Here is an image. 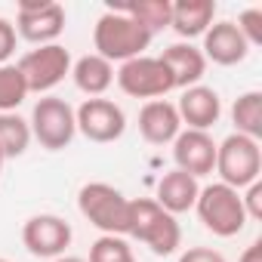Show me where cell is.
Segmentation results:
<instances>
[{"mask_svg":"<svg viewBox=\"0 0 262 262\" xmlns=\"http://www.w3.org/2000/svg\"><path fill=\"white\" fill-rule=\"evenodd\" d=\"M151 31L142 28L136 19H129L126 13L120 10H105L93 28V47H96V56H102L105 62H129L136 56H145L148 43H151Z\"/></svg>","mask_w":262,"mask_h":262,"instance_id":"obj_1","label":"cell"},{"mask_svg":"<svg viewBox=\"0 0 262 262\" xmlns=\"http://www.w3.org/2000/svg\"><path fill=\"white\" fill-rule=\"evenodd\" d=\"M129 237L142 241L155 256H170L182 244V228L173 213H167L158 201L151 198H136L129 201Z\"/></svg>","mask_w":262,"mask_h":262,"instance_id":"obj_2","label":"cell"},{"mask_svg":"<svg viewBox=\"0 0 262 262\" xmlns=\"http://www.w3.org/2000/svg\"><path fill=\"white\" fill-rule=\"evenodd\" d=\"M77 210L102 234L123 237L129 228V198L108 182H86L77 191Z\"/></svg>","mask_w":262,"mask_h":262,"instance_id":"obj_3","label":"cell"},{"mask_svg":"<svg viewBox=\"0 0 262 262\" xmlns=\"http://www.w3.org/2000/svg\"><path fill=\"white\" fill-rule=\"evenodd\" d=\"M194 210H198V219L204 222L207 231H213L216 237H234L244 231V225L250 222L247 213H244V201H241V191L222 185V182H213V185H204L198 191V201H194Z\"/></svg>","mask_w":262,"mask_h":262,"instance_id":"obj_4","label":"cell"},{"mask_svg":"<svg viewBox=\"0 0 262 262\" xmlns=\"http://www.w3.org/2000/svg\"><path fill=\"white\" fill-rule=\"evenodd\" d=\"M213 173H219V182L234 188V191L259 182V173H262V148H259V142L247 139L241 133L225 136L216 145V170Z\"/></svg>","mask_w":262,"mask_h":262,"instance_id":"obj_5","label":"cell"},{"mask_svg":"<svg viewBox=\"0 0 262 262\" xmlns=\"http://www.w3.org/2000/svg\"><path fill=\"white\" fill-rule=\"evenodd\" d=\"M31 139H37L47 151H62L74 142L77 123H74V108L59 99V96H43L31 108Z\"/></svg>","mask_w":262,"mask_h":262,"instance_id":"obj_6","label":"cell"},{"mask_svg":"<svg viewBox=\"0 0 262 262\" xmlns=\"http://www.w3.org/2000/svg\"><path fill=\"white\" fill-rule=\"evenodd\" d=\"M114 80L117 86L126 93V96H133V99H164L173 86V77H170V68L164 65L161 56H136V59H129L123 62L117 71H114Z\"/></svg>","mask_w":262,"mask_h":262,"instance_id":"obj_7","label":"cell"},{"mask_svg":"<svg viewBox=\"0 0 262 262\" xmlns=\"http://www.w3.org/2000/svg\"><path fill=\"white\" fill-rule=\"evenodd\" d=\"M16 68H19L28 93H50L71 74V53L62 43L34 47L31 53H25L16 62Z\"/></svg>","mask_w":262,"mask_h":262,"instance_id":"obj_8","label":"cell"},{"mask_svg":"<svg viewBox=\"0 0 262 262\" xmlns=\"http://www.w3.org/2000/svg\"><path fill=\"white\" fill-rule=\"evenodd\" d=\"M65 31V7L56 0H25L16 13V34L34 47L56 43Z\"/></svg>","mask_w":262,"mask_h":262,"instance_id":"obj_9","label":"cell"},{"mask_svg":"<svg viewBox=\"0 0 262 262\" xmlns=\"http://www.w3.org/2000/svg\"><path fill=\"white\" fill-rule=\"evenodd\" d=\"M74 123H77L80 133L90 142H96V145L117 142L126 133V114L111 99H86L74 111Z\"/></svg>","mask_w":262,"mask_h":262,"instance_id":"obj_10","label":"cell"},{"mask_svg":"<svg viewBox=\"0 0 262 262\" xmlns=\"http://www.w3.org/2000/svg\"><path fill=\"white\" fill-rule=\"evenodd\" d=\"M71 225L56 216V213H40V216H31L25 225H22V244L31 256H40V259H59L65 256V250L71 247Z\"/></svg>","mask_w":262,"mask_h":262,"instance_id":"obj_11","label":"cell"},{"mask_svg":"<svg viewBox=\"0 0 262 262\" xmlns=\"http://www.w3.org/2000/svg\"><path fill=\"white\" fill-rule=\"evenodd\" d=\"M173 161L176 170L201 179L216 170V142L204 129H182L173 139Z\"/></svg>","mask_w":262,"mask_h":262,"instance_id":"obj_12","label":"cell"},{"mask_svg":"<svg viewBox=\"0 0 262 262\" xmlns=\"http://www.w3.org/2000/svg\"><path fill=\"white\" fill-rule=\"evenodd\" d=\"M204 59L222 68L241 65L250 56V43L244 40V34L237 31L234 22H213L204 34V47H201Z\"/></svg>","mask_w":262,"mask_h":262,"instance_id":"obj_13","label":"cell"},{"mask_svg":"<svg viewBox=\"0 0 262 262\" xmlns=\"http://www.w3.org/2000/svg\"><path fill=\"white\" fill-rule=\"evenodd\" d=\"M176 111H179V120L188 123V129H207L222 117V99L213 86H188L182 93V99L176 102Z\"/></svg>","mask_w":262,"mask_h":262,"instance_id":"obj_14","label":"cell"},{"mask_svg":"<svg viewBox=\"0 0 262 262\" xmlns=\"http://www.w3.org/2000/svg\"><path fill=\"white\" fill-rule=\"evenodd\" d=\"M139 133L148 145H167L182 133V120L173 102L167 99H155L145 102L139 111Z\"/></svg>","mask_w":262,"mask_h":262,"instance_id":"obj_15","label":"cell"},{"mask_svg":"<svg viewBox=\"0 0 262 262\" xmlns=\"http://www.w3.org/2000/svg\"><path fill=\"white\" fill-rule=\"evenodd\" d=\"M164 65L170 68V77H173V86L176 90H188V86H198L201 77L207 74V59L201 53V47L194 43H173L161 53Z\"/></svg>","mask_w":262,"mask_h":262,"instance_id":"obj_16","label":"cell"},{"mask_svg":"<svg viewBox=\"0 0 262 262\" xmlns=\"http://www.w3.org/2000/svg\"><path fill=\"white\" fill-rule=\"evenodd\" d=\"M213 19H216V4L213 0H176L173 13H170V28L185 43H191L194 37L207 34Z\"/></svg>","mask_w":262,"mask_h":262,"instance_id":"obj_17","label":"cell"},{"mask_svg":"<svg viewBox=\"0 0 262 262\" xmlns=\"http://www.w3.org/2000/svg\"><path fill=\"white\" fill-rule=\"evenodd\" d=\"M198 191H201V185H198V179L194 176H188V173H182V170H170V173H164L161 176V182H158V204L167 210V213H188L191 207H194V201H198Z\"/></svg>","mask_w":262,"mask_h":262,"instance_id":"obj_18","label":"cell"},{"mask_svg":"<svg viewBox=\"0 0 262 262\" xmlns=\"http://www.w3.org/2000/svg\"><path fill=\"white\" fill-rule=\"evenodd\" d=\"M71 77L80 93H86L90 99H102V93L114 83V65L105 62L102 56L90 53V56H80L77 62H71Z\"/></svg>","mask_w":262,"mask_h":262,"instance_id":"obj_19","label":"cell"},{"mask_svg":"<svg viewBox=\"0 0 262 262\" xmlns=\"http://www.w3.org/2000/svg\"><path fill=\"white\" fill-rule=\"evenodd\" d=\"M231 120H234V133L259 142L262 139V93L250 90L237 96L231 105Z\"/></svg>","mask_w":262,"mask_h":262,"instance_id":"obj_20","label":"cell"},{"mask_svg":"<svg viewBox=\"0 0 262 262\" xmlns=\"http://www.w3.org/2000/svg\"><path fill=\"white\" fill-rule=\"evenodd\" d=\"M111 10H120L126 13L129 19H136L142 28H148L151 34L170 28V13H173V4L170 0H133V4H117Z\"/></svg>","mask_w":262,"mask_h":262,"instance_id":"obj_21","label":"cell"},{"mask_svg":"<svg viewBox=\"0 0 262 262\" xmlns=\"http://www.w3.org/2000/svg\"><path fill=\"white\" fill-rule=\"evenodd\" d=\"M31 145V126L25 117H19L16 111L0 114V155L7 161L10 158H22Z\"/></svg>","mask_w":262,"mask_h":262,"instance_id":"obj_22","label":"cell"},{"mask_svg":"<svg viewBox=\"0 0 262 262\" xmlns=\"http://www.w3.org/2000/svg\"><path fill=\"white\" fill-rule=\"evenodd\" d=\"M28 96V86L16 65H0V114L16 111Z\"/></svg>","mask_w":262,"mask_h":262,"instance_id":"obj_23","label":"cell"},{"mask_svg":"<svg viewBox=\"0 0 262 262\" xmlns=\"http://www.w3.org/2000/svg\"><path fill=\"white\" fill-rule=\"evenodd\" d=\"M86 262H136L129 244L117 234H102L93 247H90V259Z\"/></svg>","mask_w":262,"mask_h":262,"instance_id":"obj_24","label":"cell"},{"mask_svg":"<svg viewBox=\"0 0 262 262\" xmlns=\"http://www.w3.org/2000/svg\"><path fill=\"white\" fill-rule=\"evenodd\" d=\"M234 25H237V31L244 34V40L250 43V50L262 43V10H259V7H247V10L237 16Z\"/></svg>","mask_w":262,"mask_h":262,"instance_id":"obj_25","label":"cell"},{"mask_svg":"<svg viewBox=\"0 0 262 262\" xmlns=\"http://www.w3.org/2000/svg\"><path fill=\"white\" fill-rule=\"evenodd\" d=\"M16 40H19L16 25L0 16V65H10V56L16 53Z\"/></svg>","mask_w":262,"mask_h":262,"instance_id":"obj_26","label":"cell"},{"mask_svg":"<svg viewBox=\"0 0 262 262\" xmlns=\"http://www.w3.org/2000/svg\"><path fill=\"white\" fill-rule=\"evenodd\" d=\"M241 201H244V213H247V219H262V182L247 185L244 194H241Z\"/></svg>","mask_w":262,"mask_h":262,"instance_id":"obj_27","label":"cell"},{"mask_svg":"<svg viewBox=\"0 0 262 262\" xmlns=\"http://www.w3.org/2000/svg\"><path fill=\"white\" fill-rule=\"evenodd\" d=\"M179 262H225V256L213 247H188L179 256Z\"/></svg>","mask_w":262,"mask_h":262,"instance_id":"obj_28","label":"cell"},{"mask_svg":"<svg viewBox=\"0 0 262 262\" xmlns=\"http://www.w3.org/2000/svg\"><path fill=\"white\" fill-rule=\"evenodd\" d=\"M237 262H262V241H253V244L241 253Z\"/></svg>","mask_w":262,"mask_h":262,"instance_id":"obj_29","label":"cell"},{"mask_svg":"<svg viewBox=\"0 0 262 262\" xmlns=\"http://www.w3.org/2000/svg\"><path fill=\"white\" fill-rule=\"evenodd\" d=\"M56 262H86V259H80V256H59Z\"/></svg>","mask_w":262,"mask_h":262,"instance_id":"obj_30","label":"cell"},{"mask_svg":"<svg viewBox=\"0 0 262 262\" xmlns=\"http://www.w3.org/2000/svg\"><path fill=\"white\" fill-rule=\"evenodd\" d=\"M4 161H7V158H4V155H0V173H4Z\"/></svg>","mask_w":262,"mask_h":262,"instance_id":"obj_31","label":"cell"},{"mask_svg":"<svg viewBox=\"0 0 262 262\" xmlns=\"http://www.w3.org/2000/svg\"><path fill=\"white\" fill-rule=\"evenodd\" d=\"M0 262H10V259H0Z\"/></svg>","mask_w":262,"mask_h":262,"instance_id":"obj_32","label":"cell"}]
</instances>
